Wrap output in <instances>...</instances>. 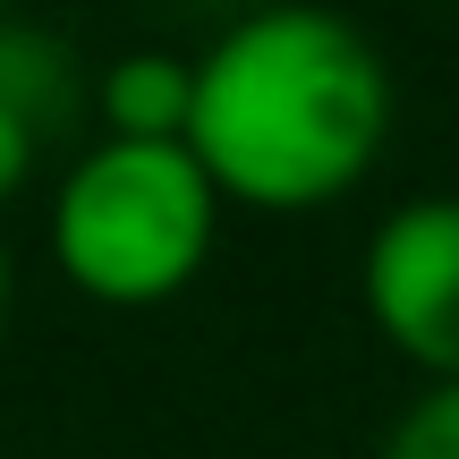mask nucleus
Listing matches in <instances>:
<instances>
[{"mask_svg": "<svg viewBox=\"0 0 459 459\" xmlns=\"http://www.w3.org/2000/svg\"><path fill=\"white\" fill-rule=\"evenodd\" d=\"M392 119L400 94L375 34L324 0H273L230 17L196 51L187 153L221 187V204L315 213L383 162Z\"/></svg>", "mask_w": 459, "mask_h": 459, "instance_id": "f257e3e1", "label": "nucleus"}, {"mask_svg": "<svg viewBox=\"0 0 459 459\" xmlns=\"http://www.w3.org/2000/svg\"><path fill=\"white\" fill-rule=\"evenodd\" d=\"M85 102H94V77L77 68V51H68L51 26L17 17V9L0 17V111H17V119L51 145Z\"/></svg>", "mask_w": 459, "mask_h": 459, "instance_id": "39448f33", "label": "nucleus"}, {"mask_svg": "<svg viewBox=\"0 0 459 459\" xmlns=\"http://www.w3.org/2000/svg\"><path fill=\"white\" fill-rule=\"evenodd\" d=\"M196 9H230V17H247V9H273V0H196Z\"/></svg>", "mask_w": 459, "mask_h": 459, "instance_id": "6e6552de", "label": "nucleus"}, {"mask_svg": "<svg viewBox=\"0 0 459 459\" xmlns=\"http://www.w3.org/2000/svg\"><path fill=\"white\" fill-rule=\"evenodd\" d=\"M358 298L426 383H459V196H409L366 230Z\"/></svg>", "mask_w": 459, "mask_h": 459, "instance_id": "7ed1b4c3", "label": "nucleus"}, {"mask_svg": "<svg viewBox=\"0 0 459 459\" xmlns=\"http://www.w3.org/2000/svg\"><path fill=\"white\" fill-rule=\"evenodd\" d=\"M34 153H43V136H34L17 111H0V204H9V196H26V179H34Z\"/></svg>", "mask_w": 459, "mask_h": 459, "instance_id": "0eeeda50", "label": "nucleus"}, {"mask_svg": "<svg viewBox=\"0 0 459 459\" xmlns=\"http://www.w3.org/2000/svg\"><path fill=\"white\" fill-rule=\"evenodd\" d=\"M375 459H459V383H426V392L383 426Z\"/></svg>", "mask_w": 459, "mask_h": 459, "instance_id": "423d86ee", "label": "nucleus"}, {"mask_svg": "<svg viewBox=\"0 0 459 459\" xmlns=\"http://www.w3.org/2000/svg\"><path fill=\"white\" fill-rule=\"evenodd\" d=\"M187 111H196V60L187 51H119L94 68V119L102 136L128 145H187Z\"/></svg>", "mask_w": 459, "mask_h": 459, "instance_id": "20e7f679", "label": "nucleus"}, {"mask_svg": "<svg viewBox=\"0 0 459 459\" xmlns=\"http://www.w3.org/2000/svg\"><path fill=\"white\" fill-rule=\"evenodd\" d=\"M51 273L94 307H170L196 290L221 238V187L187 145H128L94 136L51 187Z\"/></svg>", "mask_w": 459, "mask_h": 459, "instance_id": "f03ea898", "label": "nucleus"}, {"mask_svg": "<svg viewBox=\"0 0 459 459\" xmlns=\"http://www.w3.org/2000/svg\"><path fill=\"white\" fill-rule=\"evenodd\" d=\"M0 324H9V238H0Z\"/></svg>", "mask_w": 459, "mask_h": 459, "instance_id": "1a4fd4ad", "label": "nucleus"}, {"mask_svg": "<svg viewBox=\"0 0 459 459\" xmlns=\"http://www.w3.org/2000/svg\"><path fill=\"white\" fill-rule=\"evenodd\" d=\"M0 17H9V0H0Z\"/></svg>", "mask_w": 459, "mask_h": 459, "instance_id": "9d476101", "label": "nucleus"}]
</instances>
